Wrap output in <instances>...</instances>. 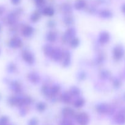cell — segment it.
Segmentation results:
<instances>
[{"mask_svg": "<svg viewBox=\"0 0 125 125\" xmlns=\"http://www.w3.org/2000/svg\"><path fill=\"white\" fill-rule=\"evenodd\" d=\"M124 54H125V50L123 46L121 45H118L115 46L113 51V57L116 61H119L123 58Z\"/></svg>", "mask_w": 125, "mask_h": 125, "instance_id": "cell-1", "label": "cell"}, {"mask_svg": "<svg viewBox=\"0 0 125 125\" xmlns=\"http://www.w3.org/2000/svg\"><path fill=\"white\" fill-rule=\"evenodd\" d=\"M76 120L80 125H87L89 122V117L86 113L82 112L77 115Z\"/></svg>", "mask_w": 125, "mask_h": 125, "instance_id": "cell-2", "label": "cell"}, {"mask_svg": "<svg viewBox=\"0 0 125 125\" xmlns=\"http://www.w3.org/2000/svg\"><path fill=\"white\" fill-rule=\"evenodd\" d=\"M22 57H23L25 61L29 64H33L34 62V56L31 52H29V51H25L24 52H23Z\"/></svg>", "mask_w": 125, "mask_h": 125, "instance_id": "cell-3", "label": "cell"}, {"mask_svg": "<svg viewBox=\"0 0 125 125\" xmlns=\"http://www.w3.org/2000/svg\"><path fill=\"white\" fill-rule=\"evenodd\" d=\"M110 34L107 32H102L99 36V42L102 44H105L110 40Z\"/></svg>", "mask_w": 125, "mask_h": 125, "instance_id": "cell-4", "label": "cell"}, {"mask_svg": "<svg viewBox=\"0 0 125 125\" xmlns=\"http://www.w3.org/2000/svg\"><path fill=\"white\" fill-rule=\"evenodd\" d=\"M96 109L98 112L101 114L107 113L110 111V108L109 105L105 103H101L98 104L96 106Z\"/></svg>", "mask_w": 125, "mask_h": 125, "instance_id": "cell-5", "label": "cell"}, {"mask_svg": "<svg viewBox=\"0 0 125 125\" xmlns=\"http://www.w3.org/2000/svg\"><path fill=\"white\" fill-rule=\"evenodd\" d=\"M75 34L76 31L74 28H69L65 32L64 35V39L66 40H71L74 38Z\"/></svg>", "mask_w": 125, "mask_h": 125, "instance_id": "cell-6", "label": "cell"}, {"mask_svg": "<svg viewBox=\"0 0 125 125\" xmlns=\"http://www.w3.org/2000/svg\"><path fill=\"white\" fill-rule=\"evenodd\" d=\"M63 56V54L61 52V50L60 49H54L53 51L52 54L51 55V58L53 60H55V61H60V59H61Z\"/></svg>", "mask_w": 125, "mask_h": 125, "instance_id": "cell-7", "label": "cell"}, {"mask_svg": "<svg viewBox=\"0 0 125 125\" xmlns=\"http://www.w3.org/2000/svg\"><path fill=\"white\" fill-rule=\"evenodd\" d=\"M62 66L64 67H68L71 63V54L69 51H66L62 56Z\"/></svg>", "mask_w": 125, "mask_h": 125, "instance_id": "cell-8", "label": "cell"}, {"mask_svg": "<svg viewBox=\"0 0 125 125\" xmlns=\"http://www.w3.org/2000/svg\"><path fill=\"white\" fill-rule=\"evenodd\" d=\"M22 44V42L21 39L18 37H14L9 42V45L11 47L13 48H17L21 46Z\"/></svg>", "mask_w": 125, "mask_h": 125, "instance_id": "cell-9", "label": "cell"}, {"mask_svg": "<svg viewBox=\"0 0 125 125\" xmlns=\"http://www.w3.org/2000/svg\"><path fill=\"white\" fill-rule=\"evenodd\" d=\"M115 122L119 125L125 124V114L124 113H120L115 117Z\"/></svg>", "mask_w": 125, "mask_h": 125, "instance_id": "cell-10", "label": "cell"}, {"mask_svg": "<svg viewBox=\"0 0 125 125\" xmlns=\"http://www.w3.org/2000/svg\"><path fill=\"white\" fill-rule=\"evenodd\" d=\"M62 115L64 117L70 118V117H73L75 115V112L72 109L69 108V107H66L62 110Z\"/></svg>", "mask_w": 125, "mask_h": 125, "instance_id": "cell-11", "label": "cell"}, {"mask_svg": "<svg viewBox=\"0 0 125 125\" xmlns=\"http://www.w3.org/2000/svg\"><path fill=\"white\" fill-rule=\"evenodd\" d=\"M28 79L31 83L36 84V83H39V81H40V77L37 73H31L28 75Z\"/></svg>", "mask_w": 125, "mask_h": 125, "instance_id": "cell-12", "label": "cell"}, {"mask_svg": "<svg viewBox=\"0 0 125 125\" xmlns=\"http://www.w3.org/2000/svg\"><path fill=\"white\" fill-rule=\"evenodd\" d=\"M33 28L30 26H26L25 28H23V31H22V34L25 37H29L33 34Z\"/></svg>", "mask_w": 125, "mask_h": 125, "instance_id": "cell-13", "label": "cell"}, {"mask_svg": "<svg viewBox=\"0 0 125 125\" xmlns=\"http://www.w3.org/2000/svg\"><path fill=\"white\" fill-rule=\"evenodd\" d=\"M85 6L86 2L84 0H78V1H76L74 4L75 9L77 10H78L84 9Z\"/></svg>", "mask_w": 125, "mask_h": 125, "instance_id": "cell-14", "label": "cell"}, {"mask_svg": "<svg viewBox=\"0 0 125 125\" xmlns=\"http://www.w3.org/2000/svg\"><path fill=\"white\" fill-rule=\"evenodd\" d=\"M100 17L103 18H105V19H109V18H112V13L110 12L109 10H103L100 12Z\"/></svg>", "mask_w": 125, "mask_h": 125, "instance_id": "cell-15", "label": "cell"}, {"mask_svg": "<svg viewBox=\"0 0 125 125\" xmlns=\"http://www.w3.org/2000/svg\"><path fill=\"white\" fill-rule=\"evenodd\" d=\"M47 40H49L50 42H53L55 41L56 40V38H57V34L55 32L50 31L49 32L47 33Z\"/></svg>", "mask_w": 125, "mask_h": 125, "instance_id": "cell-16", "label": "cell"}, {"mask_svg": "<svg viewBox=\"0 0 125 125\" xmlns=\"http://www.w3.org/2000/svg\"><path fill=\"white\" fill-rule=\"evenodd\" d=\"M42 13L44 15L51 17L54 14V9L51 7H46L43 9Z\"/></svg>", "mask_w": 125, "mask_h": 125, "instance_id": "cell-17", "label": "cell"}, {"mask_svg": "<svg viewBox=\"0 0 125 125\" xmlns=\"http://www.w3.org/2000/svg\"><path fill=\"white\" fill-rule=\"evenodd\" d=\"M53 50L54 49H53L52 46H50V45H45L44 48V53H45L46 55H47V56H51Z\"/></svg>", "mask_w": 125, "mask_h": 125, "instance_id": "cell-18", "label": "cell"}, {"mask_svg": "<svg viewBox=\"0 0 125 125\" xmlns=\"http://www.w3.org/2000/svg\"><path fill=\"white\" fill-rule=\"evenodd\" d=\"M60 90V87L58 85H55L50 89V95L51 96H55L59 92Z\"/></svg>", "mask_w": 125, "mask_h": 125, "instance_id": "cell-19", "label": "cell"}, {"mask_svg": "<svg viewBox=\"0 0 125 125\" xmlns=\"http://www.w3.org/2000/svg\"><path fill=\"white\" fill-rule=\"evenodd\" d=\"M61 101L65 103H69L71 100V98L70 95L67 93H64L61 95Z\"/></svg>", "mask_w": 125, "mask_h": 125, "instance_id": "cell-20", "label": "cell"}, {"mask_svg": "<svg viewBox=\"0 0 125 125\" xmlns=\"http://www.w3.org/2000/svg\"><path fill=\"white\" fill-rule=\"evenodd\" d=\"M85 104V100L83 98H78L77 99L74 103V106L77 108L82 107Z\"/></svg>", "mask_w": 125, "mask_h": 125, "instance_id": "cell-21", "label": "cell"}, {"mask_svg": "<svg viewBox=\"0 0 125 125\" xmlns=\"http://www.w3.org/2000/svg\"><path fill=\"white\" fill-rule=\"evenodd\" d=\"M12 89L16 93H19L21 92V87L20 86L19 84L17 82H13L12 84Z\"/></svg>", "mask_w": 125, "mask_h": 125, "instance_id": "cell-22", "label": "cell"}, {"mask_svg": "<svg viewBox=\"0 0 125 125\" xmlns=\"http://www.w3.org/2000/svg\"><path fill=\"white\" fill-rule=\"evenodd\" d=\"M39 18H40V14L37 12H34L33 13H32V15H31V17H30L31 20L33 22L38 21L39 20Z\"/></svg>", "mask_w": 125, "mask_h": 125, "instance_id": "cell-23", "label": "cell"}, {"mask_svg": "<svg viewBox=\"0 0 125 125\" xmlns=\"http://www.w3.org/2000/svg\"><path fill=\"white\" fill-rule=\"evenodd\" d=\"M70 93L73 96H78L80 93V91L78 88L76 87H72L70 90Z\"/></svg>", "mask_w": 125, "mask_h": 125, "instance_id": "cell-24", "label": "cell"}, {"mask_svg": "<svg viewBox=\"0 0 125 125\" xmlns=\"http://www.w3.org/2000/svg\"><path fill=\"white\" fill-rule=\"evenodd\" d=\"M62 10L66 13H70L72 12V7L69 4H64L62 6Z\"/></svg>", "mask_w": 125, "mask_h": 125, "instance_id": "cell-25", "label": "cell"}, {"mask_svg": "<svg viewBox=\"0 0 125 125\" xmlns=\"http://www.w3.org/2000/svg\"><path fill=\"white\" fill-rule=\"evenodd\" d=\"M36 108L39 111L42 112V111H44V110L45 109V108H46V105H45V104L44 103L40 102L39 103L37 104Z\"/></svg>", "mask_w": 125, "mask_h": 125, "instance_id": "cell-26", "label": "cell"}, {"mask_svg": "<svg viewBox=\"0 0 125 125\" xmlns=\"http://www.w3.org/2000/svg\"><path fill=\"white\" fill-rule=\"evenodd\" d=\"M80 43V41L77 38H74L71 40V46L73 48H77Z\"/></svg>", "mask_w": 125, "mask_h": 125, "instance_id": "cell-27", "label": "cell"}, {"mask_svg": "<svg viewBox=\"0 0 125 125\" xmlns=\"http://www.w3.org/2000/svg\"><path fill=\"white\" fill-rule=\"evenodd\" d=\"M100 76H101V78H102L103 79H107V78H109V77L110 76V73L106 70L102 71V72H101V73H100Z\"/></svg>", "mask_w": 125, "mask_h": 125, "instance_id": "cell-28", "label": "cell"}, {"mask_svg": "<svg viewBox=\"0 0 125 125\" xmlns=\"http://www.w3.org/2000/svg\"><path fill=\"white\" fill-rule=\"evenodd\" d=\"M64 23L66 24H71L72 23V21H73V20H72V18L71 17H66L64 19Z\"/></svg>", "mask_w": 125, "mask_h": 125, "instance_id": "cell-29", "label": "cell"}, {"mask_svg": "<svg viewBox=\"0 0 125 125\" xmlns=\"http://www.w3.org/2000/svg\"><path fill=\"white\" fill-rule=\"evenodd\" d=\"M113 86L115 87V88H119L120 87V85H121V82H120V81L119 79H115L113 81Z\"/></svg>", "mask_w": 125, "mask_h": 125, "instance_id": "cell-30", "label": "cell"}, {"mask_svg": "<svg viewBox=\"0 0 125 125\" xmlns=\"http://www.w3.org/2000/svg\"><path fill=\"white\" fill-rule=\"evenodd\" d=\"M61 125H73L70 120L68 119H64L61 122Z\"/></svg>", "mask_w": 125, "mask_h": 125, "instance_id": "cell-31", "label": "cell"}, {"mask_svg": "<svg viewBox=\"0 0 125 125\" xmlns=\"http://www.w3.org/2000/svg\"><path fill=\"white\" fill-rule=\"evenodd\" d=\"M8 20L9 21V23H12L13 22H15V17L14 15L13 14H11L8 17Z\"/></svg>", "mask_w": 125, "mask_h": 125, "instance_id": "cell-32", "label": "cell"}, {"mask_svg": "<svg viewBox=\"0 0 125 125\" xmlns=\"http://www.w3.org/2000/svg\"><path fill=\"white\" fill-rule=\"evenodd\" d=\"M28 125H38V120L36 118H32L29 121Z\"/></svg>", "mask_w": 125, "mask_h": 125, "instance_id": "cell-33", "label": "cell"}, {"mask_svg": "<svg viewBox=\"0 0 125 125\" xmlns=\"http://www.w3.org/2000/svg\"><path fill=\"white\" fill-rule=\"evenodd\" d=\"M35 1L37 5L39 6H42L44 4V2H45V0H35Z\"/></svg>", "mask_w": 125, "mask_h": 125, "instance_id": "cell-34", "label": "cell"}, {"mask_svg": "<svg viewBox=\"0 0 125 125\" xmlns=\"http://www.w3.org/2000/svg\"><path fill=\"white\" fill-rule=\"evenodd\" d=\"M85 77H86V74L85 73H83V72H82V73H80L79 74H78V79H80V80H83V79H84L85 78Z\"/></svg>", "mask_w": 125, "mask_h": 125, "instance_id": "cell-35", "label": "cell"}, {"mask_svg": "<svg viewBox=\"0 0 125 125\" xmlns=\"http://www.w3.org/2000/svg\"><path fill=\"white\" fill-rule=\"evenodd\" d=\"M7 120H8V119H7V117H3L0 119V123H1V124H5L6 123H7Z\"/></svg>", "mask_w": 125, "mask_h": 125, "instance_id": "cell-36", "label": "cell"}, {"mask_svg": "<svg viewBox=\"0 0 125 125\" xmlns=\"http://www.w3.org/2000/svg\"><path fill=\"white\" fill-rule=\"evenodd\" d=\"M14 69H15V66L13 65V64L10 65L9 67V72H12L13 71H14Z\"/></svg>", "mask_w": 125, "mask_h": 125, "instance_id": "cell-37", "label": "cell"}, {"mask_svg": "<svg viewBox=\"0 0 125 125\" xmlns=\"http://www.w3.org/2000/svg\"><path fill=\"white\" fill-rule=\"evenodd\" d=\"M20 1L21 0H11V2H12V3L13 4L17 5L20 3Z\"/></svg>", "mask_w": 125, "mask_h": 125, "instance_id": "cell-38", "label": "cell"}, {"mask_svg": "<svg viewBox=\"0 0 125 125\" xmlns=\"http://www.w3.org/2000/svg\"><path fill=\"white\" fill-rule=\"evenodd\" d=\"M48 25L49 26H54V25H55V24H54V22L52 21H50L49 22V24H48Z\"/></svg>", "mask_w": 125, "mask_h": 125, "instance_id": "cell-39", "label": "cell"}, {"mask_svg": "<svg viewBox=\"0 0 125 125\" xmlns=\"http://www.w3.org/2000/svg\"><path fill=\"white\" fill-rule=\"evenodd\" d=\"M121 10H122V12H123L124 13H125V4L123 5L122 7H121Z\"/></svg>", "mask_w": 125, "mask_h": 125, "instance_id": "cell-40", "label": "cell"}, {"mask_svg": "<svg viewBox=\"0 0 125 125\" xmlns=\"http://www.w3.org/2000/svg\"><path fill=\"white\" fill-rule=\"evenodd\" d=\"M0 30H1V26H0Z\"/></svg>", "mask_w": 125, "mask_h": 125, "instance_id": "cell-41", "label": "cell"}, {"mask_svg": "<svg viewBox=\"0 0 125 125\" xmlns=\"http://www.w3.org/2000/svg\"></svg>", "mask_w": 125, "mask_h": 125, "instance_id": "cell-42", "label": "cell"}]
</instances>
